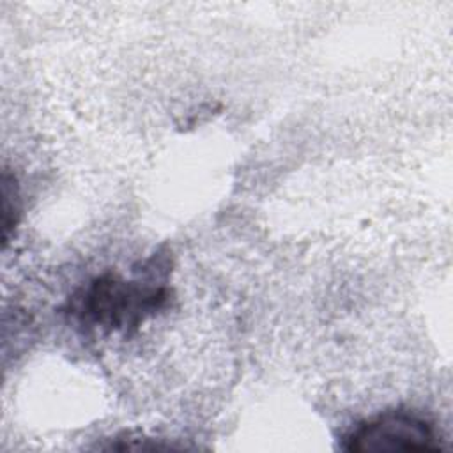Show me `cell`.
Wrapping results in <instances>:
<instances>
[{
    "instance_id": "3",
    "label": "cell",
    "mask_w": 453,
    "mask_h": 453,
    "mask_svg": "<svg viewBox=\"0 0 453 453\" xmlns=\"http://www.w3.org/2000/svg\"><path fill=\"white\" fill-rule=\"evenodd\" d=\"M21 214V203H19V189L16 177L4 170L2 173V239L4 244H7L11 232L16 228Z\"/></svg>"
},
{
    "instance_id": "2",
    "label": "cell",
    "mask_w": 453,
    "mask_h": 453,
    "mask_svg": "<svg viewBox=\"0 0 453 453\" xmlns=\"http://www.w3.org/2000/svg\"><path fill=\"white\" fill-rule=\"evenodd\" d=\"M345 451H439L441 439L434 425L411 411H388L359 423L343 444Z\"/></svg>"
},
{
    "instance_id": "1",
    "label": "cell",
    "mask_w": 453,
    "mask_h": 453,
    "mask_svg": "<svg viewBox=\"0 0 453 453\" xmlns=\"http://www.w3.org/2000/svg\"><path fill=\"white\" fill-rule=\"evenodd\" d=\"M168 271V255L154 253L131 280L111 271L103 273L69 297V315L87 329L131 334L166 306Z\"/></svg>"
}]
</instances>
